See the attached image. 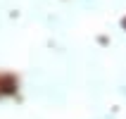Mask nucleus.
<instances>
[{"mask_svg": "<svg viewBox=\"0 0 126 119\" xmlns=\"http://www.w3.org/2000/svg\"><path fill=\"white\" fill-rule=\"evenodd\" d=\"M124 26H126V21H124Z\"/></svg>", "mask_w": 126, "mask_h": 119, "instance_id": "obj_1", "label": "nucleus"}]
</instances>
